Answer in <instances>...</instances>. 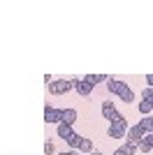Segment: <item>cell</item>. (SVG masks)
Returning a JSON list of instances; mask_svg holds the SVG:
<instances>
[{
    "instance_id": "e0dca14e",
    "label": "cell",
    "mask_w": 153,
    "mask_h": 155,
    "mask_svg": "<svg viewBox=\"0 0 153 155\" xmlns=\"http://www.w3.org/2000/svg\"><path fill=\"white\" fill-rule=\"evenodd\" d=\"M79 150H83V153H93V143H90L88 139H81V143H79Z\"/></svg>"
},
{
    "instance_id": "7a4b0ae2",
    "label": "cell",
    "mask_w": 153,
    "mask_h": 155,
    "mask_svg": "<svg viewBox=\"0 0 153 155\" xmlns=\"http://www.w3.org/2000/svg\"><path fill=\"white\" fill-rule=\"evenodd\" d=\"M70 88H72V84L67 81V79H56V81L49 84V91L53 93V95H63V93H67Z\"/></svg>"
},
{
    "instance_id": "7c38bea8",
    "label": "cell",
    "mask_w": 153,
    "mask_h": 155,
    "mask_svg": "<svg viewBox=\"0 0 153 155\" xmlns=\"http://www.w3.org/2000/svg\"><path fill=\"white\" fill-rule=\"evenodd\" d=\"M83 81H86V84H90V86H95V84H100V81H104V74H88Z\"/></svg>"
},
{
    "instance_id": "44dd1931",
    "label": "cell",
    "mask_w": 153,
    "mask_h": 155,
    "mask_svg": "<svg viewBox=\"0 0 153 155\" xmlns=\"http://www.w3.org/2000/svg\"><path fill=\"white\" fill-rule=\"evenodd\" d=\"M58 155H76L74 150H67V153H58Z\"/></svg>"
},
{
    "instance_id": "277c9868",
    "label": "cell",
    "mask_w": 153,
    "mask_h": 155,
    "mask_svg": "<svg viewBox=\"0 0 153 155\" xmlns=\"http://www.w3.org/2000/svg\"><path fill=\"white\" fill-rule=\"evenodd\" d=\"M102 116L107 118V120H111V123H114V120L121 116V114L116 111V107H114L111 102H104V104H102Z\"/></svg>"
},
{
    "instance_id": "9a60e30c",
    "label": "cell",
    "mask_w": 153,
    "mask_h": 155,
    "mask_svg": "<svg viewBox=\"0 0 153 155\" xmlns=\"http://www.w3.org/2000/svg\"><path fill=\"white\" fill-rule=\"evenodd\" d=\"M151 109H153V102H151V100H144V102H139V111L144 114V116H146Z\"/></svg>"
},
{
    "instance_id": "52a82bcc",
    "label": "cell",
    "mask_w": 153,
    "mask_h": 155,
    "mask_svg": "<svg viewBox=\"0 0 153 155\" xmlns=\"http://www.w3.org/2000/svg\"><path fill=\"white\" fill-rule=\"evenodd\" d=\"M139 150H144V153H151V148H153V132H148L144 139L139 141V146H137Z\"/></svg>"
},
{
    "instance_id": "2e32d148",
    "label": "cell",
    "mask_w": 153,
    "mask_h": 155,
    "mask_svg": "<svg viewBox=\"0 0 153 155\" xmlns=\"http://www.w3.org/2000/svg\"><path fill=\"white\" fill-rule=\"evenodd\" d=\"M141 127H144V130H146V132H153V116H146V118H144V120H141Z\"/></svg>"
},
{
    "instance_id": "ac0fdd59",
    "label": "cell",
    "mask_w": 153,
    "mask_h": 155,
    "mask_svg": "<svg viewBox=\"0 0 153 155\" xmlns=\"http://www.w3.org/2000/svg\"><path fill=\"white\" fill-rule=\"evenodd\" d=\"M141 97H144V100H151V102H153V88H144Z\"/></svg>"
},
{
    "instance_id": "30bf717a",
    "label": "cell",
    "mask_w": 153,
    "mask_h": 155,
    "mask_svg": "<svg viewBox=\"0 0 153 155\" xmlns=\"http://www.w3.org/2000/svg\"><path fill=\"white\" fill-rule=\"evenodd\" d=\"M127 84H123V81H118V79H109V84H107V88L111 93H116V95H118V93L123 91V88H125Z\"/></svg>"
},
{
    "instance_id": "d6986e66",
    "label": "cell",
    "mask_w": 153,
    "mask_h": 155,
    "mask_svg": "<svg viewBox=\"0 0 153 155\" xmlns=\"http://www.w3.org/2000/svg\"><path fill=\"white\" fill-rule=\"evenodd\" d=\"M44 153L53 155V143H51V141H46V143H44Z\"/></svg>"
},
{
    "instance_id": "ffe728a7",
    "label": "cell",
    "mask_w": 153,
    "mask_h": 155,
    "mask_svg": "<svg viewBox=\"0 0 153 155\" xmlns=\"http://www.w3.org/2000/svg\"><path fill=\"white\" fill-rule=\"evenodd\" d=\"M146 84H151V86H153V74H148V77H146Z\"/></svg>"
},
{
    "instance_id": "ba28073f",
    "label": "cell",
    "mask_w": 153,
    "mask_h": 155,
    "mask_svg": "<svg viewBox=\"0 0 153 155\" xmlns=\"http://www.w3.org/2000/svg\"><path fill=\"white\" fill-rule=\"evenodd\" d=\"M137 150H139V148H137V143H130V141H127L125 146H121L118 150H114V155H134Z\"/></svg>"
},
{
    "instance_id": "9c48e42d",
    "label": "cell",
    "mask_w": 153,
    "mask_h": 155,
    "mask_svg": "<svg viewBox=\"0 0 153 155\" xmlns=\"http://www.w3.org/2000/svg\"><path fill=\"white\" fill-rule=\"evenodd\" d=\"M72 134H74V130H72V125L58 123V137H60V139H65V141H67V139H70Z\"/></svg>"
},
{
    "instance_id": "4fadbf2b",
    "label": "cell",
    "mask_w": 153,
    "mask_h": 155,
    "mask_svg": "<svg viewBox=\"0 0 153 155\" xmlns=\"http://www.w3.org/2000/svg\"><path fill=\"white\" fill-rule=\"evenodd\" d=\"M118 95H121V100H123V102H132V100H134V93L130 91L127 86H125V88H123L121 93H118Z\"/></svg>"
},
{
    "instance_id": "5b68a950",
    "label": "cell",
    "mask_w": 153,
    "mask_h": 155,
    "mask_svg": "<svg viewBox=\"0 0 153 155\" xmlns=\"http://www.w3.org/2000/svg\"><path fill=\"white\" fill-rule=\"evenodd\" d=\"M60 111H63V109L46 107V109H44V120H46V123H60Z\"/></svg>"
},
{
    "instance_id": "5bb4252c",
    "label": "cell",
    "mask_w": 153,
    "mask_h": 155,
    "mask_svg": "<svg viewBox=\"0 0 153 155\" xmlns=\"http://www.w3.org/2000/svg\"><path fill=\"white\" fill-rule=\"evenodd\" d=\"M81 139H83V137H79V134L74 132V134H72L70 139H67V143H70V148H72V150H76V148H79V143H81Z\"/></svg>"
},
{
    "instance_id": "6da1fadb",
    "label": "cell",
    "mask_w": 153,
    "mask_h": 155,
    "mask_svg": "<svg viewBox=\"0 0 153 155\" xmlns=\"http://www.w3.org/2000/svg\"><path fill=\"white\" fill-rule=\"evenodd\" d=\"M146 134H148V132L141 127L139 123H137V125H132V127L127 130V141H130V143H137V146H139V141H141V139H144Z\"/></svg>"
},
{
    "instance_id": "3957f363",
    "label": "cell",
    "mask_w": 153,
    "mask_h": 155,
    "mask_svg": "<svg viewBox=\"0 0 153 155\" xmlns=\"http://www.w3.org/2000/svg\"><path fill=\"white\" fill-rule=\"evenodd\" d=\"M107 134L111 137V139H121V137H125V123H111L107 130Z\"/></svg>"
},
{
    "instance_id": "8fae6325",
    "label": "cell",
    "mask_w": 153,
    "mask_h": 155,
    "mask_svg": "<svg viewBox=\"0 0 153 155\" xmlns=\"http://www.w3.org/2000/svg\"><path fill=\"white\" fill-rule=\"evenodd\" d=\"M76 93H79V95H90V91H93V86L90 84H86V81H76Z\"/></svg>"
},
{
    "instance_id": "8992f818",
    "label": "cell",
    "mask_w": 153,
    "mask_h": 155,
    "mask_svg": "<svg viewBox=\"0 0 153 155\" xmlns=\"http://www.w3.org/2000/svg\"><path fill=\"white\" fill-rule=\"evenodd\" d=\"M74 120H76V111L74 109H63V111H60V123L72 125Z\"/></svg>"
}]
</instances>
